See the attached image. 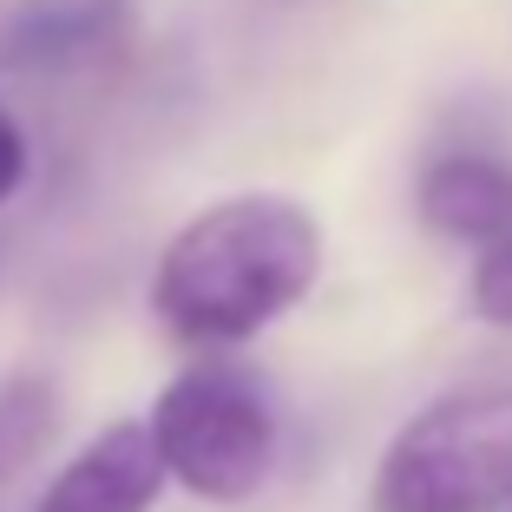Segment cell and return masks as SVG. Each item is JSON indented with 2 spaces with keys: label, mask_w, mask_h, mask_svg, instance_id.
Segmentation results:
<instances>
[{
  "label": "cell",
  "mask_w": 512,
  "mask_h": 512,
  "mask_svg": "<svg viewBox=\"0 0 512 512\" xmlns=\"http://www.w3.org/2000/svg\"><path fill=\"white\" fill-rule=\"evenodd\" d=\"M322 276V224L283 191L217 197L158 256L151 309L178 342L230 348L289 316Z\"/></svg>",
  "instance_id": "1"
},
{
  "label": "cell",
  "mask_w": 512,
  "mask_h": 512,
  "mask_svg": "<svg viewBox=\"0 0 512 512\" xmlns=\"http://www.w3.org/2000/svg\"><path fill=\"white\" fill-rule=\"evenodd\" d=\"M375 512H506L512 506V381L421 407L368 480Z\"/></svg>",
  "instance_id": "2"
},
{
  "label": "cell",
  "mask_w": 512,
  "mask_h": 512,
  "mask_svg": "<svg viewBox=\"0 0 512 512\" xmlns=\"http://www.w3.org/2000/svg\"><path fill=\"white\" fill-rule=\"evenodd\" d=\"M145 434L165 480H178L191 499H211V506H243L276 467V407L263 381L230 362L184 368L158 394Z\"/></svg>",
  "instance_id": "3"
},
{
  "label": "cell",
  "mask_w": 512,
  "mask_h": 512,
  "mask_svg": "<svg viewBox=\"0 0 512 512\" xmlns=\"http://www.w3.org/2000/svg\"><path fill=\"white\" fill-rule=\"evenodd\" d=\"M132 27V0H20L0 27L7 73H86L112 60Z\"/></svg>",
  "instance_id": "4"
},
{
  "label": "cell",
  "mask_w": 512,
  "mask_h": 512,
  "mask_svg": "<svg viewBox=\"0 0 512 512\" xmlns=\"http://www.w3.org/2000/svg\"><path fill=\"white\" fill-rule=\"evenodd\" d=\"M165 493V467L151 453L145 421H112L53 473L33 512H151Z\"/></svg>",
  "instance_id": "5"
},
{
  "label": "cell",
  "mask_w": 512,
  "mask_h": 512,
  "mask_svg": "<svg viewBox=\"0 0 512 512\" xmlns=\"http://www.w3.org/2000/svg\"><path fill=\"white\" fill-rule=\"evenodd\" d=\"M414 211L447 243H499L512 230V165L493 151H447L421 171Z\"/></svg>",
  "instance_id": "6"
},
{
  "label": "cell",
  "mask_w": 512,
  "mask_h": 512,
  "mask_svg": "<svg viewBox=\"0 0 512 512\" xmlns=\"http://www.w3.org/2000/svg\"><path fill=\"white\" fill-rule=\"evenodd\" d=\"M53 427H60V394L40 375H20L0 388V486L53 440Z\"/></svg>",
  "instance_id": "7"
},
{
  "label": "cell",
  "mask_w": 512,
  "mask_h": 512,
  "mask_svg": "<svg viewBox=\"0 0 512 512\" xmlns=\"http://www.w3.org/2000/svg\"><path fill=\"white\" fill-rule=\"evenodd\" d=\"M473 316L493 322V329H512V230L499 243H486L480 263H473V283H467Z\"/></svg>",
  "instance_id": "8"
},
{
  "label": "cell",
  "mask_w": 512,
  "mask_h": 512,
  "mask_svg": "<svg viewBox=\"0 0 512 512\" xmlns=\"http://www.w3.org/2000/svg\"><path fill=\"white\" fill-rule=\"evenodd\" d=\"M27 165H33V151H27V132L14 125V112L0 106V204L27 184Z\"/></svg>",
  "instance_id": "9"
},
{
  "label": "cell",
  "mask_w": 512,
  "mask_h": 512,
  "mask_svg": "<svg viewBox=\"0 0 512 512\" xmlns=\"http://www.w3.org/2000/svg\"><path fill=\"white\" fill-rule=\"evenodd\" d=\"M506 512H512V506H506Z\"/></svg>",
  "instance_id": "10"
}]
</instances>
